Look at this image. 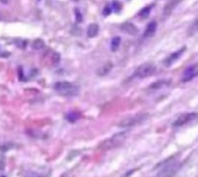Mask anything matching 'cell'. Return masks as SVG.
Masks as SVG:
<instances>
[{
	"mask_svg": "<svg viewBox=\"0 0 198 177\" xmlns=\"http://www.w3.org/2000/svg\"><path fill=\"white\" fill-rule=\"evenodd\" d=\"M155 72H157V67L153 64H145L137 68L134 75L137 78H147V77L153 75Z\"/></svg>",
	"mask_w": 198,
	"mask_h": 177,
	"instance_id": "277c9868",
	"label": "cell"
},
{
	"mask_svg": "<svg viewBox=\"0 0 198 177\" xmlns=\"http://www.w3.org/2000/svg\"><path fill=\"white\" fill-rule=\"evenodd\" d=\"M121 44V38L119 37H114L111 41V51H117Z\"/></svg>",
	"mask_w": 198,
	"mask_h": 177,
	"instance_id": "2e32d148",
	"label": "cell"
},
{
	"mask_svg": "<svg viewBox=\"0 0 198 177\" xmlns=\"http://www.w3.org/2000/svg\"><path fill=\"white\" fill-rule=\"evenodd\" d=\"M74 13H75V18H77V21H78V22H81V21H82V15L80 14L79 9H75V11H74Z\"/></svg>",
	"mask_w": 198,
	"mask_h": 177,
	"instance_id": "603a6c76",
	"label": "cell"
},
{
	"mask_svg": "<svg viewBox=\"0 0 198 177\" xmlns=\"http://www.w3.org/2000/svg\"><path fill=\"white\" fill-rule=\"evenodd\" d=\"M184 51H185V46H183V48H181L180 50H177V51L173 52V53H171L169 57H167V59L165 60V65L166 66H170L171 64H174L177 59L182 56V53H183Z\"/></svg>",
	"mask_w": 198,
	"mask_h": 177,
	"instance_id": "52a82bcc",
	"label": "cell"
},
{
	"mask_svg": "<svg viewBox=\"0 0 198 177\" xmlns=\"http://www.w3.org/2000/svg\"><path fill=\"white\" fill-rule=\"evenodd\" d=\"M196 75H198L197 66L194 65V66H191L190 68H188V70L184 72L183 78H182V81H183V82H188V81H190L191 79H194Z\"/></svg>",
	"mask_w": 198,
	"mask_h": 177,
	"instance_id": "ba28073f",
	"label": "cell"
},
{
	"mask_svg": "<svg viewBox=\"0 0 198 177\" xmlns=\"http://www.w3.org/2000/svg\"><path fill=\"white\" fill-rule=\"evenodd\" d=\"M180 1H181V0H170V1H168V2L166 4L165 8H164V14H165L166 16H167V15H170V14L173 13L174 8L178 5Z\"/></svg>",
	"mask_w": 198,
	"mask_h": 177,
	"instance_id": "30bf717a",
	"label": "cell"
},
{
	"mask_svg": "<svg viewBox=\"0 0 198 177\" xmlns=\"http://www.w3.org/2000/svg\"><path fill=\"white\" fill-rule=\"evenodd\" d=\"M148 117H150V115L146 114V112L136 114V115H133V116H130V117H126L124 118V119H122V120H119V123L117 124V126H119V127H122V129L136 126V125H139V124L144 123Z\"/></svg>",
	"mask_w": 198,
	"mask_h": 177,
	"instance_id": "7a4b0ae2",
	"label": "cell"
},
{
	"mask_svg": "<svg viewBox=\"0 0 198 177\" xmlns=\"http://www.w3.org/2000/svg\"><path fill=\"white\" fill-rule=\"evenodd\" d=\"M157 28H158V25L155 21H152L147 25L146 29L144 31V38H148V37H152L154 35V32L157 31Z\"/></svg>",
	"mask_w": 198,
	"mask_h": 177,
	"instance_id": "9c48e42d",
	"label": "cell"
},
{
	"mask_svg": "<svg viewBox=\"0 0 198 177\" xmlns=\"http://www.w3.org/2000/svg\"><path fill=\"white\" fill-rule=\"evenodd\" d=\"M122 30L123 31H125V32H128L129 35H137L138 34V28L131 23V22H125V23H123L122 25Z\"/></svg>",
	"mask_w": 198,
	"mask_h": 177,
	"instance_id": "8fae6325",
	"label": "cell"
},
{
	"mask_svg": "<svg viewBox=\"0 0 198 177\" xmlns=\"http://www.w3.org/2000/svg\"><path fill=\"white\" fill-rule=\"evenodd\" d=\"M138 170V168H134V169H131V170H129L126 174H124V175H122V177H129L130 175H132L133 173H136Z\"/></svg>",
	"mask_w": 198,
	"mask_h": 177,
	"instance_id": "cb8c5ba5",
	"label": "cell"
},
{
	"mask_svg": "<svg viewBox=\"0 0 198 177\" xmlns=\"http://www.w3.org/2000/svg\"><path fill=\"white\" fill-rule=\"evenodd\" d=\"M74 1H78V0H74Z\"/></svg>",
	"mask_w": 198,
	"mask_h": 177,
	"instance_id": "d4e9b609",
	"label": "cell"
},
{
	"mask_svg": "<svg viewBox=\"0 0 198 177\" xmlns=\"http://www.w3.org/2000/svg\"><path fill=\"white\" fill-rule=\"evenodd\" d=\"M174 160V156H171V157H167L165 161H162V162H160V163H158L157 166H155V169H158V168H160V167H166V166H168V163H170L171 161Z\"/></svg>",
	"mask_w": 198,
	"mask_h": 177,
	"instance_id": "ac0fdd59",
	"label": "cell"
},
{
	"mask_svg": "<svg viewBox=\"0 0 198 177\" xmlns=\"http://www.w3.org/2000/svg\"><path fill=\"white\" fill-rule=\"evenodd\" d=\"M43 48H45V43L42 38H36L33 42V49L35 50H42Z\"/></svg>",
	"mask_w": 198,
	"mask_h": 177,
	"instance_id": "9a60e30c",
	"label": "cell"
},
{
	"mask_svg": "<svg viewBox=\"0 0 198 177\" xmlns=\"http://www.w3.org/2000/svg\"><path fill=\"white\" fill-rule=\"evenodd\" d=\"M198 118V114L197 112H187V114H183L181 115L180 117H177L175 119V122L173 123V125L175 127H178V126H183L190 122H194L195 119Z\"/></svg>",
	"mask_w": 198,
	"mask_h": 177,
	"instance_id": "8992f818",
	"label": "cell"
},
{
	"mask_svg": "<svg viewBox=\"0 0 198 177\" xmlns=\"http://www.w3.org/2000/svg\"><path fill=\"white\" fill-rule=\"evenodd\" d=\"M168 84V81H158V82H155V84H153L152 86H151V88L152 89H157V88H160V87H164Z\"/></svg>",
	"mask_w": 198,
	"mask_h": 177,
	"instance_id": "ffe728a7",
	"label": "cell"
},
{
	"mask_svg": "<svg viewBox=\"0 0 198 177\" xmlns=\"http://www.w3.org/2000/svg\"><path fill=\"white\" fill-rule=\"evenodd\" d=\"M150 8H151V7H146V8H144V9H143V12L140 13V16L146 18V16L148 15V13H150Z\"/></svg>",
	"mask_w": 198,
	"mask_h": 177,
	"instance_id": "7402d4cb",
	"label": "cell"
},
{
	"mask_svg": "<svg viewBox=\"0 0 198 177\" xmlns=\"http://www.w3.org/2000/svg\"><path fill=\"white\" fill-rule=\"evenodd\" d=\"M181 163H169L168 166L164 167V169L157 175L155 177H174L176 173L181 169Z\"/></svg>",
	"mask_w": 198,
	"mask_h": 177,
	"instance_id": "5b68a950",
	"label": "cell"
},
{
	"mask_svg": "<svg viewBox=\"0 0 198 177\" xmlns=\"http://www.w3.org/2000/svg\"><path fill=\"white\" fill-rule=\"evenodd\" d=\"M6 166V160H5V156L0 155V170H2Z\"/></svg>",
	"mask_w": 198,
	"mask_h": 177,
	"instance_id": "44dd1931",
	"label": "cell"
},
{
	"mask_svg": "<svg viewBox=\"0 0 198 177\" xmlns=\"http://www.w3.org/2000/svg\"><path fill=\"white\" fill-rule=\"evenodd\" d=\"M111 68H112V63H111V61H107V63H104V64L100 67L99 70H98V75H100V77L107 75V74L111 71Z\"/></svg>",
	"mask_w": 198,
	"mask_h": 177,
	"instance_id": "7c38bea8",
	"label": "cell"
},
{
	"mask_svg": "<svg viewBox=\"0 0 198 177\" xmlns=\"http://www.w3.org/2000/svg\"><path fill=\"white\" fill-rule=\"evenodd\" d=\"M53 88L56 91H58L60 95H64V96H74L79 93V87L72 82H68V81L57 82V84H55Z\"/></svg>",
	"mask_w": 198,
	"mask_h": 177,
	"instance_id": "3957f363",
	"label": "cell"
},
{
	"mask_svg": "<svg viewBox=\"0 0 198 177\" xmlns=\"http://www.w3.org/2000/svg\"><path fill=\"white\" fill-rule=\"evenodd\" d=\"M125 138H126V133L125 132L116 133L112 137L103 140L99 145V149L100 150H110V149L119 147L125 141Z\"/></svg>",
	"mask_w": 198,
	"mask_h": 177,
	"instance_id": "6da1fadb",
	"label": "cell"
},
{
	"mask_svg": "<svg viewBox=\"0 0 198 177\" xmlns=\"http://www.w3.org/2000/svg\"><path fill=\"white\" fill-rule=\"evenodd\" d=\"M20 147L19 145H15V144H4V145H0V149L1 150H9V149H12V148H18Z\"/></svg>",
	"mask_w": 198,
	"mask_h": 177,
	"instance_id": "d6986e66",
	"label": "cell"
},
{
	"mask_svg": "<svg viewBox=\"0 0 198 177\" xmlns=\"http://www.w3.org/2000/svg\"><path fill=\"white\" fill-rule=\"evenodd\" d=\"M196 32H198V18L192 22V25L190 26V28L188 29V36H194Z\"/></svg>",
	"mask_w": 198,
	"mask_h": 177,
	"instance_id": "5bb4252c",
	"label": "cell"
},
{
	"mask_svg": "<svg viewBox=\"0 0 198 177\" xmlns=\"http://www.w3.org/2000/svg\"><path fill=\"white\" fill-rule=\"evenodd\" d=\"M79 117H80V115H79L78 112H70V114H67V116H66L67 120H68V122H71V123L75 122V120H77Z\"/></svg>",
	"mask_w": 198,
	"mask_h": 177,
	"instance_id": "e0dca14e",
	"label": "cell"
},
{
	"mask_svg": "<svg viewBox=\"0 0 198 177\" xmlns=\"http://www.w3.org/2000/svg\"><path fill=\"white\" fill-rule=\"evenodd\" d=\"M98 34H99V26H98L96 23H92V25L88 26V28H87V36H88V37L93 38V37H95Z\"/></svg>",
	"mask_w": 198,
	"mask_h": 177,
	"instance_id": "4fadbf2b",
	"label": "cell"
}]
</instances>
